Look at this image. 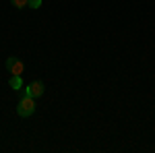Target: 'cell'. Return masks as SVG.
<instances>
[{"label":"cell","instance_id":"cell-3","mask_svg":"<svg viewBox=\"0 0 155 153\" xmlns=\"http://www.w3.org/2000/svg\"><path fill=\"white\" fill-rule=\"evenodd\" d=\"M6 71L11 72V75H23L25 66H23V62H21L19 58L11 56V58H6Z\"/></svg>","mask_w":155,"mask_h":153},{"label":"cell","instance_id":"cell-2","mask_svg":"<svg viewBox=\"0 0 155 153\" xmlns=\"http://www.w3.org/2000/svg\"><path fill=\"white\" fill-rule=\"evenodd\" d=\"M44 91H46V87H44V83L41 81H33L29 83L27 87H25V95H31V97H41L44 95Z\"/></svg>","mask_w":155,"mask_h":153},{"label":"cell","instance_id":"cell-1","mask_svg":"<svg viewBox=\"0 0 155 153\" xmlns=\"http://www.w3.org/2000/svg\"><path fill=\"white\" fill-rule=\"evenodd\" d=\"M33 112H35V97L23 93V97L19 99V106H17V114L27 118V116H31Z\"/></svg>","mask_w":155,"mask_h":153},{"label":"cell","instance_id":"cell-6","mask_svg":"<svg viewBox=\"0 0 155 153\" xmlns=\"http://www.w3.org/2000/svg\"><path fill=\"white\" fill-rule=\"evenodd\" d=\"M41 6V0H29V8H39Z\"/></svg>","mask_w":155,"mask_h":153},{"label":"cell","instance_id":"cell-4","mask_svg":"<svg viewBox=\"0 0 155 153\" xmlns=\"http://www.w3.org/2000/svg\"><path fill=\"white\" fill-rule=\"evenodd\" d=\"M8 85H11L15 91H19L21 87H23V81H21V75H12L11 77V81H8Z\"/></svg>","mask_w":155,"mask_h":153},{"label":"cell","instance_id":"cell-5","mask_svg":"<svg viewBox=\"0 0 155 153\" xmlns=\"http://www.w3.org/2000/svg\"><path fill=\"white\" fill-rule=\"evenodd\" d=\"M12 6H17V8H23V6H29V0H11Z\"/></svg>","mask_w":155,"mask_h":153}]
</instances>
